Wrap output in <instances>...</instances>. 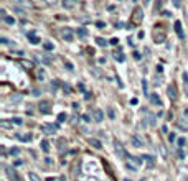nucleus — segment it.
Segmentation results:
<instances>
[{
	"label": "nucleus",
	"instance_id": "1",
	"mask_svg": "<svg viewBox=\"0 0 188 181\" xmlns=\"http://www.w3.org/2000/svg\"><path fill=\"white\" fill-rule=\"evenodd\" d=\"M5 173H7V178H8L10 181H20V178H18L17 171H15L12 166H7V168H5Z\"/></svg>",
	"mask_w": 188,
	"mask_h": 181
},
{
	"label": "nucleus",
	"instance_id": "2",
	"mask_svg": "<svg viewBox=\"0 0 188 181\" xmlns=\"http://www.w3.org/2000/svg\"><path fill=\"white\" fill-rule=\"evenodd\" d=\"M60 35H61V38L64 41H73V31L69 30V28H63L60 31Z\"/></svg>",
	"mask_w": 188,
	"mask_h": 181
},
{
	"label": "nucleus",
	"instance_id": "3",
	"mask_svg": "<svg viewBox=\"0 0 188 181\" xmlns=\"http://www.w3.org/2000/svg\"><path fill=\"white\" fill-rule=\"evenodd\" d=\"M93 120L94 122H102L104 120V112L101 109H94L93 110Z\"/></svg>",
	"mask_w": 188,
	"mask_h": 181
},
{
	"label": "nucleus",
	"instance_id": "4",
	"mask_svg": "<svg viewBox=\"0 0 188 181\" xmlns=\"http://www.w3.org/2000/svg\"><path fill=\"white\" fill-rule=\"evenodd\" d=\"M114 147H115V153L119 155L121 158H126V156H127V153H126V150H124V147H122V145H121V143H119L117 140L114 142Z\"/></svg>",
	"mask_w": 188,
	"mask_h": 181
},
{
	"label": "nucleus",
	"instance_id": "5",
	"mask_svg": "<svg viewBox=\"0 0 188 181\" xmlns=\"http://www.w3.org/2000/svg\"><path fill=\"white\" fill-rule=\"evenodd\" d=\"M142 18H144V10H142V8H135V12H134V21H135V23H140Z\"/></svg>",
	"mask_w": 188,
	"mask_h": 181
},
{
	"label": "nucleus",
	"instance_id": "6",
	"mask_svg": "<svg viewBox=\"0 0 188 181\" xmlns=\"http://www.w3.org/2000/svg\"><path fill=\"white\" fill-rule=\"evenodd\" d=\"M130 143H132V145H134L135 148H140V147H144V142H142L140 138L137 137V135H132V137H130Z\"/></svg>",
	"mask_w": 188,
	"mask_h": 181
},
{
	"label": "nucleus",
	"instance_id": "7",
	"mask_svg": "<svg viewBox=\"0 0 188 181\" xmlns=\"http://www.w3.org/2000/svg\"><path fill=\"white\" fill-rule=\"evenodd\" d=\"M50 102H46V101H41L40 102V110L41 112H43V114H48V112H50Z\"/></svg>",
	"mask_w": 188,
	"mask_h": 181
},
{
	"label": "nucleus",
	"instance_id": "8",
	"mask_svg": "<svg viewBox=\"0 0 188 181\" xmlns=\"http://www.w3.org/2000/svg\"><path fill=\"white\" fill-rule=\"evenodd\" d=\"M175 31H177V35H178L180 38H185V35H183V31H181V23L180 21H175Z\"/></svg>",
	"mask_w": 188,
	"mask_h": 181
},
{
	"label": "nucleus",
	"instance_id": "9",
	"mask_svg": "<svg viewBox=\"0 0 188 181\" xmlns=\"http://www.w3.org/2000/svg\"><path fill=\"white\" fill-rule=\"evenodd\" d=\"M168 97L170 99H177V89H175V86H168Z\"/></svg>",
	"mask_w": 188,
	"mask_h": 181
},
{
	"label": "nucleus",
	"instance_id": "10",
	"mask_svg": "<svg viewBox=\"0 0 188 181\" xmlns=\"http://www.w3.org/2000/svg\"><path fill=\"white\" fill-rule=\"evenodd\" d=\"M0 127H2V128H13V122H12V120H10V122H8V120H2V122H0Z\"/></svg>",
	"mask_w": 188,
	"mask_h": 181
},
{
	"label": "nucleus",
	"instance_id": "11",
	"mask_svg": "<svg viewBox=\"0 0 188 181\" xmlns=\"http://www.w3.org/2000/svg\"><path fill=\"white\" fill-rule=\"evenodd\" d=\"M76 0H63V7L64 8H73Z\"/></svg>",
	"mask_w": 188,
	"mask_h": 181
},
{
	"label": "nucleus",
	"instance_id": "12",
	"mask_svg": "<svg viewBox=\"0 0 188 181\" xmlns=\"http://www.w3.org/2000/svg\"><path fill=\"white\" fill-rule=\"evenodd\" d=\"M89 143H91V145H93L94 148H97V150H101V148H102L101 142H99V140H96V138H91V142H89Z\"/></svg>",
	"mask_w": 188,
	"mask_h": 181
},
{
	"label": "nucleus",
	"instance_id": "13",
	"mask_svg": "<svg viewBox=\"0 0 188 181\" xmlns=\"http://www.w3.org/2000/svg\"><path fill=\"white\" fill-rule=\"evenodd\" d=\"M183 86H185V92H187V96H188V74L187 73H183Z\"/></svg>",
	"mask_w": 188,
	"mask_h": 181
},
{
	"label": "nucleus",
	"instance_id": "14",
	"mask_svg": "<svg viewBox=\"0 0 188 181\" xmlns=\"http://www.w3.org/2000/svg\"><path fill=\"white\" fill-rule=\"evenodd\" d=\"M36 59L41 61V63H45V64H48V63H50V58H46L45 54H36Z\"/></svg>",
	"mask_w": 188,
	"mask_h": 181
},
{
	"label": "nucleus",
	"instance_id": "15",
	"mask_svg": "<svg viewBox=\"0 0 188 181\" xmlns=\"http://www.w3.org/2000/svg\"><path fill=\"white\" fill-rule=\"evenodd\" d=\"M17 138H20L21 142H30V140H32V135H20V134H17Z\"/></svg>",
	"mask_w": 188,
	"mask_h": 181
},
{
	"label": "nucleus",
	"instance_id": "16",
	"mask_svg": "<svg viewBox=\"0 0 188 181\" xmlns=\"http://www.w3.org/2000/svg\"><path fill=\"white\" fill-rule=\"evenodd\" d=\"M142 158H144V160H147V163L148 165H150V166H154V156H150V155H144V156H142Z\"/></svg>",
	"mask_w": 188,
	"mask_h": 181
},
{
	"label": "nucleus",
	"instance_id": "17",
	"mask_svg": "<svg viewBox=\"0 0 188 181\" xmlns=\"http://www.w3.org/2000/svg\"><path fill=\"white\" fill-rule=\"evenodd\" d=\"M130 160L134 161V166H137V168H139V166L142 165V160H144V158H137V156H132Z\"/></svg>",
	"mask_w": 188,
	"mask_h": 181
},
{
	"label": "nucleus",
	"instance_id": "18",
	"mask_svg": "<svg viewBox=\"0 0 188 181\" xmlns=\"http://www.w3.org/2000/svg\"><path fill=\"white\" fill-rule=\"evenodd\" d=\"M28 178H30V181H41L40 176H38L36 173H33V171H32V173H28Z\"/></svg>",
	"mask_w": 188,
	"mask_h": 181
},
{
	"label": "nucleus",
	"instance_id": "19",
	"mask_svg": "<svg viewBox=\"0 0 188 181\" xmlns=\"http://www.w3.org/2000/svg\"><path fill=\"white\" fill-rule=\"evenodd\" d=\"M150 99H152V102H154V104H157V106H160V104H162V102H160V97H158L157 94H152V96H150Z\"/></svg>",
	"mask_w": 188,
	"mask_h": 181
},
{
	"label": "nucleus",
	"instance_id": "20",
	"mask_svg": "<svg viewBox=\"0 0 188 181\" xmlns=\"http://www.w3.org/2000/svg\"><path fill=\"white\" fill-rule=\"evenodd\" d=\"M41 150H43V152H50V143H48L46 140L41 142Z\"/></svg>",
	"mask_w": 188,
	"mask_h": 181
},
{
	"label": "nucleus",
	"instance_id": "21",
	"mask_svg": "<svg viewBox=\"0 0 188 181\" xmlns=\"http://www.w3.org/2000/svg\"><path fill=\"white\" fill-rule=\"evenodd\" d=\"M163 38H165V35L163 33H157V31H155V41H157V43H162V41H163Z\"/></svg>",
	"mask_w": 188,
	"mask_h": 181
},
{
	"label": "nucleus",
	"instance_id": "22",
	"mask_svg": "<svg viewBox=\"0 0 188 181\" xmlns=\"http://www.w3.org/2000/svg\"><path fill=\"white\" fill-rule=\"evenodd\" d=\"M43 130H45V132H46L48 135H51L54 132V130H56V128L54 127H50V125H45V127H43Z\"/></svg>",
	"mask_w": 188,
	"mask_h": 181
},
{
	"label": "nucleus",
	"instance_id": "23",
	"mask_svg": "<svg viewBox=\"0 0 188 181\" xmlns=\"http://www.w3.org/2000/svg\"><path fill=\"white\" fill-rule=\"evenodd\" d=\"M3 21L8 23V25H13V23H15V20H13V18H10V17H3Z\"/></svg>",
	"mask_w": 188,
	"mask_h": 181
},
{
	"label": "nucleus",
	"instance_id": "24",
	"mask_svg": "<svg viewBox=\"0 0 188 181\" xmlns=\"http://www.w3.org/2000/svg\"><path fill=\"white\" fill-rule=\"evenodd\" d=\"M107 115L111 117V119H114V117H115V112H114V109H112V107L107 109Z\"/></svg>",
	"mask_w": 188,
	"mask_h": 181
},
{
	"label": "nucleus",
	"instance_id": "25",
	"mask_svg": "<svg viewBox=\"0 0 188 181\" xmlns=\"http://www.w3.org/2000/svg\"><path fill=\"white\" fill-rule=\"evenodd\" d=\"M96 41H97V45H99V46H106V45H107V41L102 40V38H97Z\"/></svg>",
	"mask_w": 188,
	"mask_h": 181
},
{
	"label": "nucleus",
	"instance_id": "26",
	"mask_svg": "<svg viewBox=\"0 0 188 181\" xmlns=\"http://www.w3.org/2000/svg\"><path fill=\"white\" fill-rule=\"evenodd\" d=\"M28 36H30V40H32V43H33V45H36V43H40V40H38V38H35V36H33V33H30Z\"/></svg>",
	"mask_w": 188,
	"mask_h": 181
},
{
	"label": "nucleus",
	"instance_id": "27",
	"mask_svg": "<svg viewBox=\"0 0 188 181\" xmlns=\"http://www.w3.org/2000/svg\"><path fill=\"white\" fill-rule=\"evenodd\" d=\"M12 122H13L15 125H21V124H23V120H21V119H18V117H15V119H12Z\"/></svg>",
	"mask_w": 188,
	"mask_h": 181
},
{
	"label": "nucleus",
	"instance_id": "28",
	"mask_svg": "<svg viewBox=\"0 0 188 181\" xmlns=\"http://www.w3.org/2000/svg\"><path fill=\"white\" fill-rule=\"evenodd\" d=\"M13 10H15V12H17V13H18V15H21V17H25V15H27V13H25V12H23V10H20V8H17V7H15Z\"/></svg>",
	"mask_w": 188,
	"mask_h": 181
},
{
	"label": "nucleus",
	"instance_id": "29",
	"mask_svg": "<svg viewBox=\"0 0 188 181\" xmlns=\"http://www.w3.org/2000/svg\"><path fill=\"white\" fill-rule=\"evenodd\" d=\"M18 3H21V5H27V7H30V2L28 0H17Z\"/></svg>",
	"mask_w": 188,
	"mask_h": 181
},
{
	"label": "nucleus",
	"instance_id": "30",
	"mask_svg": "<svg viewBox=\"0 0 188 181\" xmlns=\"http://www.w3.org/2000/svg\"><path fill=\"white\" fill-rule=\"evenodd\" d=\"M43 46H45V49H53V45H51V43H45V45H43Z\"/></svg>",
	"mask_w": 188,
	"mask_h": 181
},
{
	"label": "nucleus",
	"instance_id": "31",
	"mask_svg": "<svg viewBox=\"0 0 188 181\" xmlns=\"http://www.w3.org/2000/svg\"><path fill=\"white\" fill-rule=\"evenodd\" d=\"M64 64H66V67L69 69V71H73V64H71L69 61H64Z\"/></svg>",
	"mask_w": 188,
	"mask_h": 181
},
{
	"label": "nucleus",
	"instance_id": "32",
	"mask_svg": "<svg viewBox=\"0 0 188 181\" xmlns=\"http://www.w3.org/2000/svg\"><path fill=\"white\" fill-rule=\"evenodd\" d=\"M158 148H160V152L163 156H167V152H165V148H163V145H158Z\"/></svg>",
	"mask_w": 188,
	"mask_h": 181
},
{
	"label": "nucleus",
	"instance_id": "33",
	"mask_svg": "<svg viewBox=\"0 0 188 181\" xmlns=\"http://www.w3.org/2000/svg\"><path fill=\"white\" fill-rule=\"evenodd\" d=\"M175 138H177V135H175V134H170V135H168V140H170V142H175Z\"/></svg>",
	"mask_w": 188,
	"mask_h": 181
},
{
	"label": "nucleus",
	"instance_id": "34",
	"mask_svg": "<svg viewBox=\"0 0 188 181\" xmlns=\"http://www.w3.org/2000/svg\"><path fill=\"white\" fill-rule=\"evenodd\" d=\"M45 2H46V5H54L58 0H45Z\"/></svg>",
	"mask_w": 188,
	"mask_h": 181
},
{
	"label": "nucleus",
	"instance_id": "35",
	"mask_svg": "<svg viewBox=\"0 0 188 181\" xmlns=\"http://www.w3.org/2000/svg\"><path fill=\"white\" fill-rule=\"evenodd\" d=\"M142 89H144V92H145V94H147V82H145V81H144V82H142Z\"/></svg>",
	"mask_w": 188,
	"mask_h": 181
},
{
	"label": "nucleus",
	"instance_id": "36",
	"mask_svg": "<svg viewBox=\"0 0 188 181\" xmlns=\"http://www.w3.org/2000/svg\"><path fill=\"white\" fill-rule=\"evenodd\" d=\"M183 145H185V138H180L178 140V147H183Z\"/></svg>",
	"mask_w": 188,
	"mask_h": 181
},
{
	"label": "nucleus",
	"instance_id": "37",
	"mask_svg": "<svg viewBox=\"0 0 188 181\" xmlns=\"http://www.w3.org/2000/svg\"><path fill=\"white\" fill-rule=\"evenodd\" d=\"M115 59H117V61H124V56H121V54H115Z\"/></svg>",
	"mask_w": 188,
	"mask_h": 181
},
{
	"label": "nucleus",
	"instance_id": "38",
	"mask_svg": "<svg viewBox=\"0 0 188 181\" xmlns=\"http://www.w3.org/2000/svg\"><path fill=\"white\" fill-rule=\"evenodd\" d=\"M78 35H81V36H86V31H84V30H78Z\"/></svg>",
	"mask_w": 188,
	"mask_h": 181
},
{
	"label": "nucleus",
	"instance_id": "39",
	"mask_svg": "<svg viewBox=\"0 0 188 181\" xmlns=\"http://www.w3.org/2000/svg\"><path fill=\"white\" fill-rule=\"evenodd\" d=\"M150 125H155V117L154 115H150Z\"/></svg>",
	"mask_w": 188,
	"mask_h": 181
},
{
	"label": "nucleus",
	"instance_id": "40",
	"mask_svg": "<svg viewBox=\"0 0 188 181\" xmlns=\"http://www.w3.org/2000/svg\"><path fill=\"white\" fill-rule=\"evenodd\" d=\"M46 181H60V180H58V178H48Z\"/></svg>",
	"mask_w": 188,
	"mask_h": 181
},
{
	"label": "nucleus",
	"instance_id": "41",
	"mask_svg": "<svg viewBox=\"0 0 188 181\" xmlns=\"http://www.w3.org/2000/svg\"><path fill=\"white\" fill-rule=\"evenodd\" d=\"M185 117L188 119V109H185Z\"/></svg>",
	"mask_w": 188,
	"mask_h": 181
},
{
	"label": "nucleus",
	"instance_id": "42",
	"mask_svg": "<svg viewBox=\"0 0 188 181\" xmlns=\"http://www.w3.org/2000/svg\"><path fill=\"white\" fill-rule=\"evenodd\" d=\"M124 181H130V180H124Z\"/></svg>",
	"mask_w": 188,
	"mask_h": 181
},
{
	"label": "nucleus",
	"instance_id": "43",
	"mask_svg": "<svg viewBox=\"0 0 188 181\" xmlns=\"http://www.w3.org/2000/svg\"><path fill=\"white\" fill-rule=\"evenodd\" d=\"M147 2H148V0H145V3H147Z\"/></svg>",
	"mask_w": 188,
	"mask_h": 181
}]
</instances>
